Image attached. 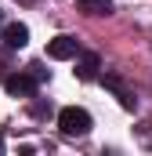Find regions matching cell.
<instances>
[{"label": "cell", "instance_id": "obj_2", "mask_svg": "<svg viewBox=\"0 0 152 156\" xmlns=\"http://www.w3.org/2000/svg\"><path fill=\"white\" fill-rule=\"evenodd\" d=\"M4 91L15 94V98H26V94L36 91V76H29V73H11V76L4 80Z\"/></svg>", "mask_w": 152, "mask_h": 156}, {"label": "cell", "instance_id": "obj_5", "mask_svg": "<svg viewBox=\"0 0 152 156\" xmlns=\"http://www.w3.org/2000/svg\"><path fill=\"white\" fill-rule=\"evenodd\" d=\"M105 87H109V91H112L116 98H119V105H123V109H134V94L127 91V83H123L119 76H112V73H105Z\"/></svg>", "mask_w": 152, "mask_h": 156}, {"label": "cell", "instance_id": "obj_1", "mask_svg": "<svg viewBox=\"0 0 152 156\" xmlns=\"http://www.w3.org/2000/svg\"><path fill=\"white\" fill-rule=\"evenodd\" d=\"M58 127H62V134H69V138H83V134L91 131V113L80 109V105H65V109L58 113Z\"/></svg>", "mask_w": 152, "mask_h": 156}, {"label": "cell", "instance_id": "obj_7", "mask_svg": "<svg viewBox=\"0 0 152 156\" xmlns=\"http://www.w3.org/2000/svg\"><path fill=\"white\" fill-rule=\"evenodd\" d=\"M94 69H98V55H83V62H80V80H91L94 76Z\"/></svg>", "mask_w": 152, "mask_h": 156}, {"label": "cell", "instance_id": "obj_10", "mask_svg": "<svg viewBox=\"0 0 152 156\" xmlns=\"http://www.w3.org/2000/svg\"><path fill=\"white\" fill-rule=\"evenodd\" d=\"M0 22H4V15H0Z\"/></svg>", "mask_w": 152, "mask_h": 156}, {"label": "cell", "instance_id": "obj_9", "mask_svg": "<svg viewBox=\"0 0 152 156\" xmlns=\"http://www.w3.org/2000/svg\"><path fill=\"white\" fill-rule=\"evenodd\" d=\"M0 153H4V134H0Z\"/></svg>", "mask_w": 152, "mask_h": 156}, {"label": "cell", "instance_id": "obj_4", "mask_svg": "<svg viewBox=\"0 0 152 156\" xmlns=\"http://www.w3.org/2000/svg\"><path fill=\"white\" fill-rule=\"evenodd\" d=\"M4 44H7V47H26V44H29V29H26L22 22H7V26H4Z\"/></svg>", "mask_w": 152, "mask_h": 156}, {"label": "cell", "instance_id": "obj_6", "mask_svg": "<svg viewBox=\"0 0 152 156\" xmlns=\"http://www.w3.org/2000/svg\"><path fill=\"white\" fill-rule=\"evenodd\" d=\"M83 15H112V0H80Z\"/></svg>", "mask_w": 152, "mask_h": 156}, {"label": "cell", "instance_id": "obj_8", "mask_svg": "<svg viewBox=\"0 0 152 156\" xmlns=\"http://www.w3.org/2000/svg\"><path fill=\"white\" fill-rule=\"evenodd\" d=\"M47 113H51V105H43V102H36V105H33V116H47Z\"/></svg>", "mask_w": 152, "mask_h": 156}, {"label": "cell", "instance_id": "obj_3", "mask_svg": "<svg viewBox=\"0 0 152 156\" xmlns=\"http://www.w3.org/2000/svg\"><path fill=\"white\" fill-rule=\"evenodd\" d=\"M76 51H80V44L73 37H54L47 44V58H58V62H65V58H76Z\"/></svg>", "mask_w": 152, "mask_h": 156}]
</instances>
